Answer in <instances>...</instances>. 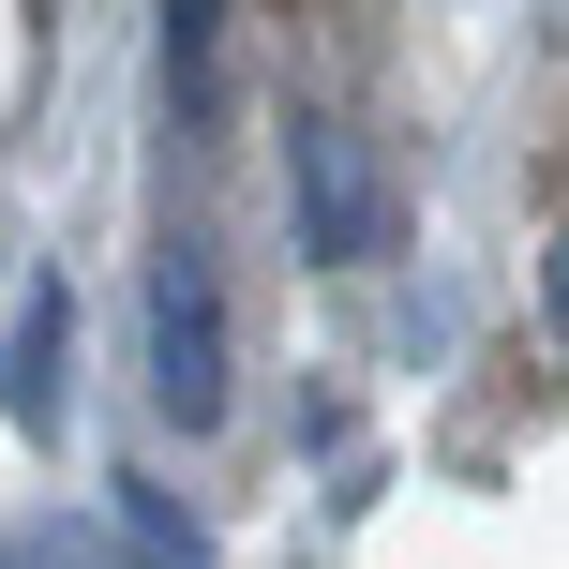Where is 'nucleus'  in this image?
Returning <instances> with one entry per match:
<instances>
[{
    "label": "nucleus",
    "mask_w": 569,
    "mask_h": 569,
    "mask_svg": "<svg viewBox=\"0 0 569 569\" xmlns=\"http://www.w3.org/2000/svg\"><path fill=\"white\" fill-rule=\"evenodd\" d=\"M150 390H166L180 435L226 420V284H210L196 256H166V300H150Z\"/></svg>",
    "instance_id": "obj_1"
},
{
    "label": "nucleus",
    "mask_w": 569,
    "mask_h": 569,
    "mask_svg": "<svg viewBox=\"0 0 569 569\" xmlns=\"http://www.w3.org/2000/svg\"><path fill=\"white\" fill-rule=\"evenodd\" d=\"M60 390H76V300H60V284H30L16 360H0V405H16V435H60Z\"/></svg>",
    "instance_id": "obj_2"
},
{
    "label": "nucleus",
    "mask_w": 569,
    "mask_h": 569,
    "mask_svg": "<svg viewBox=\"0 0 569 569\" xmlns=\"http://www.w3.org/2000/svg\"><path fill=\"white\" fill-rule=\"evenodd\" d=\"M300 240L315 256H375V196H360V150L330 120H300Z\"/></svg>",
    "instance_id": "obj_3"
},
{
    "label": "nucleus",
    "mask_w": 569,
    "mask_h": 569,
    "mask_svg": "<svg viewBox=\"0 0 569 569\" xmlns=\"http://www.w3.org/2000/svg\"><path fill=\"white\" fill-rule=\"evenodd\" d=\"M120 525H136V569H196V525H180L150 480H120Z\"/></svg>",
    "instance_id": "obj_4"
}]
</instances>
